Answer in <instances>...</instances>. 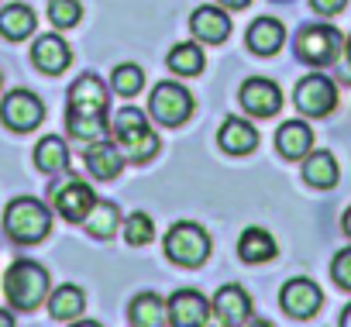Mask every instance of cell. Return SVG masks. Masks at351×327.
I'll return each mask as SVG.
<instances>
[{"label": "cell", "instance_id": "cell-1", "mask_svg": "<svg viewBox=\"0 0 351 327\" xmlns=\"http://www.w3.org/2000/svg\"><path fill=\"white\" fill-rule=\"evenodd\" d=\"M110 134H114V145L121 148V155L131 158V162H148V158L158 155V134L148 128V121L138 107L117 110Z\"/></svg>", "mask_w": 351, "mask_h": 327}, {"label": "cell", "instance_id": "cell-12", "mask_svg": "<svg viewBox=\"0 0 351 327\" xmlns=\"http://www.w3.org/2000/svg\"><path fill=\"white\" fill-rule=\"evenodd\" d=\"M107 100H110V90L104 86V80L93 76V73H86V76H80L69 86V107H66V114H107Z\"/></svg>", "mask_w": 351, "mask_h": 327}, {"label": "cell", "instance_id": "cell-18", "mask_svg": "<svg viewBox=\"0 0 351 327\" xmlns=\"http://www.w3.org/2000/svg\"><path fill=\"white\" fill-rule=\"evenodd\" d=\"M282 42H286V28H282V21H276V18H258V21H252V28H248V35H245V45H248L255 56H276V52L282 49Z\"/></svg>", "mask_w": 351, "mask_h": 327}, {"label": "cell", "instance_id": "cell-14", "mask_svg": "<svg viewBox=\"0 0 351 327\" xmlns=\"http://www.w3.org/2000/svg\"><path fill=\"white\" fill-rule=\"evenodd\" d=\"M279 303H282V310H286L289 317L306 320V317H313V313L320 310L324 293H320V286H317L313 279H289V282L282 286V293H279Z\"/></svg>", "mask_w": 351, "mask_h": 327}, {"label": "cell", "instance_id": "cell-27", "mask_svg": "<svg viewBox=\"0 0 351 327\" xmlns=\"http://www.w3.org/2000/svg\"><path fill=\"white\" fill-rule=\"evenodd\" d=\"M66 128L76 141L90 145V141H100L104 134H110V124H107V114H66Z\"/></svg>", "mask_w": 351, "mask_h": 327}, {"label": "cell", "instance_id": "cell-33", "mask_svg": "<svg viewBox=\"0 0 351 327\" xmlns=\"http://www.w3.org/2000/svg\"><path fill=\"white\" fill-rule=\"evenodd\" d=\"M330 276H334V282H337L341 289H351V248H344V252L334 255V262H330Z\"/></svg>", "mask_w": 351, "mask_h": 327}, {"label": "cell", "instance_id": "cell-25", "mask_svg": "<svg viewBox=\"0 0 351 327\" xmlns=\"http://www.w3.org/2000/svg\"><path fill=\"white\" fill-rule=\"evenodd\" d=\"M83 228H86V234H93V238H100V241L114 238L117 228H121V210H117V204H110V200H97L93 210L83 217Z\"/></svg>", "mask_w": 351, "mask_h": 327}, {"label": "cell", "instance_id": "cell-34", "mask_svg": "<svg viewBox=\"0 0 351 327\" xmlns=\"http://www.w3.org/2000/svg\"><path fill=\"white\" fill-rule=\"evenodd\" d=\"M310 8L317 11V14H341L344 8H348V0H310Z\"/></svg>", "mask_w": 351, "mask_h": 327}, {"label": "cell", "instance_id": "cell-19", "mask_svg": "<svg viewBox=\"0 0 351 327\" xmlns=\"http://www.w3.org/2000/svg\"><path fill=\"white\" fill-rule=\"evenodd\" d=\"M217 141H221V148H224L228 155H248V152H255V145H258V131H255L245 117H228V121L221 124Z\"/></svg>", "mask_w": 351, "mask_h": 327}, {"label": "cell", "instance_id": "cell-39", "mask_svg": "<svg viewBox=\"0 0 351 327\" xmlns=\"http://www.w3.org/2000/svg\"><path fill=\"white\" fill-rule=\"evenodd\" d=\"M341 224H344V234H351V207L344 210V221H341Z\"/></svg>", "mask_w": 351, "mask_h": 327}, {"label": "cell", "instance_id": "cell-4", "mask_svg": "<svg viewBox=\"0 0 351 327\" xmlns=\"http://www.w3.org/2000/svg\"><path fill=\"white\" fill-rule=\"evenodd\" d=\"M207 255H210V234L200 224L180 221L169 228V234H165V258L169 262L183 265V269H197L207 262Z\"/></svg>", "mask_w": 351, "mask_h": 327}, {"label": "cell", "instance_id": "cell-3", "mask_svg": "<svg viewBox=\"0 0 351 327\" xmlns=\"http://www.w3.org/2000/svg\"><path fill=\"white\" fill-rule=\"evenodd\" d=\"M4 296L14 310H35L49 296V272L32 258H18L4 276Z\"/></svg>", "mask_w": 351, "mask_h": 327}, {"label": "cell", "instance_id": "cell-22", "mask_svg": "<svg viewBox=\"0 0 351 327\" xmlns=\"http://www.w3.org/2000/svg\"><path fill=\"white\" fill-rule=\"evenodd\" d=\"M86 310V293L76 282H62L56 286V293L49 296V313L56 320H76Z\"/></svg>", "mask_w": 351, "mask_h": 327}, {"label": "cell", "instance_id": "cell-17", "mask_svg": "<svg viewBox=\"0 0 351 327\" xmlns=\"http://www.w3.org/2000/svg\"><path fill=\"white\" fill-rule=\"evenodd\" d=\"M190 28L200 42L207 45H221L228 35H231V18L224 8H197L193 18H190Z\"/></svg>", "mask_w": 351, "mask_h": 327}, {"label": "cell", "instance_id": "cell-5", "mask_svg": "<svg viewBox=\"0 0 351 327\" xmlns=\"http://www.w3.org/2000/svg\"><path fill=\"white\" fill-rule=\"evenodd\" d=\"M49 197H52L56 214H59L62 221H69V224H83V217H86V214L93 210V204H97V193H93L80 176H69V173H59V176H56Z\"/></svg>", "mask_w": 351, "mask_h": 327}, {"label": "cell", "instance_id": "cell-9", "mask_svg": "<svg viewBox=\"0 0 351 327\" xmlns=\"http://www.w3.org/2000/svg\"><path fill=\"white\" fill-rule=\"evenodd\" d=\"M45 117V104L32 90H11L0 104V121L11 131H35Z\"/></svg>", "mask_w": 351, "mask_h": 327}, {"label": "cell", "instance_id": "cell-31", "mask_svg": "<svg viewBox=\"0 0 351 327\" xmlns=\"http://www.w3.org/2000/svg\"><path fill=\"white\" fill-rule=\"evenodd\" d=\"M110 83H114V93H121V97H134V93L145 86V73H141L138 62H121V66L114 69Z\"/></svg>", "mask_w": 351, "mask_h": 327}, {"label": "cell", "instance_id": "cell-30", "mask_svg": "<svg viewBox=\"0 0 351 327\" xmlns=\"http://www.w3.org/2000/svg\"><path fill=\"white\" fill-rule=\"evenodd\" d=\"M121 228H124V238H128L131 248H141V245H148V241L155 238V224H152V217L141 214V210L128 214V217L121 221Z\"/></svg>", "mask_w": 351, "mask_h": 327}, {"label": "cell", "instance_id": "cell-35", "mask_svg": "<svg viewBox=\"0 0 351 327\" xmlns=\"http://www.w3.org/2000/svg\"><path fill=\"white\" fill-rule=\"evenodd\" d=\"M217 4H221V8H231V11H238V8H248L252 0H217Z\"/></svg>", "mask_w": 351, "mask_h": 327}, {"label": "cell", "instance_id": "cell-42", "mask_svg": "<svg viewBox=\"0 0 351 327\" xmlns=\"http://www.w3.org/2000/svg\"><path fill=\"white\" fill-rule=\"evenodd\" d=\"M0 83H4V76H0Z\"/></svg>", "mask_w": 351, "mask_h": 327}, {"label": "cell", "instance_id": "cell-13", "mask_svg": "<svg viewBox=\"0 0 351 327\" xmlns=\"http://www.w3.org/2000/svg\"><path fill=\"white\" fill-rule=\"evenodd\" d=\"M210 313L221 320V327H238L252 317V296L245 293V286L238 282H228L214 293V303H210Z\"/></svg>", "mask_w": 351, "mask_h": 327}, {"label": "cell", "instance_id": "cell-32", "mask_svg": "<svg viewBox=\"0 0 351 327\" xmlns=\"http://www.w3.org/2000/svg\"><path fill=\"white\" fill-rule=\"evenodd\" d=\"M80 18H83L80 0H49V21L56 28H76Z\"/></svg>", "mask_w": 351, "mask_h": 327}, {"label": "cell", "instance_id": "cell-29", "mask_svg": "<svg viewBox=\"0 0 351 327\" xmlns=\"http://www.w3.org/2000/svg\"><path fill=\"white\" fill-rule=\"evenodd\" d=\"M165 62H169L172 73H180V76H200V73H204V52H200V45H193V42L176 45Z\"/></svg>", "mask_w": 351, "mask_h": 327}, {"label": "cell", "instance_id": "cell-10", "mask_svg": "<svg viewBox=\"0 0 351 327\" xmlns=\"http://www.w3.org/2000/svg\"><path fill=\"white\" fill-rule=\"evenodd\" d=\"M169 324L172 327H207L210 320V303L197 289H176L165 303Z\"/></svg>", "mask_w": 351, "mask_h": 327}, {"label": "cell", "instance_id": "cell-36", "mask_svg": "<svg viewBox=\"0 0 351 327\" xmlns=\"http://www.w3.org/2000/svg\"><path fill=\"white\" fill-rule=\"evenodd\" d=\"M238 327H272L269 320H262V317H248L245 324H238Z\"/></svg>", "mask_w": 351, "mask_h": 327}, {"label": "cell", "instance_id": "cell-11", "mask_svg": "<svg viewBox=\"0 0 351 327\" xmlns=\"http://www.w3.org/2000/svg\"><path fill=\"white\" fill-rule=\"evenodd\" d=\"M238 100H241V107H245L252 117H272V114H279V107H282V93H279V86H276L272 80H265V76H252V80H245Z\"/></svg>", "mask_w": 351, "mask_h": 327}, {"label": "cell", "instance_id": "cell-21", "mask_svg": "<svg viewBox=\"0 0 351 327\" xmlns=\"http://www.w3.org/2000/svg\"><path fill=\"white\" fill-rule=\"evenodd\" d=\"M35 166H38V173H49V176L66 173L69 169V145L59 134H45L35 145Z\"/></svg>", "mask_w": 351, "mask_h": 327}, {"label": "cell", "instance_id": "cell-40", "mask_svg": "<svg viewBox=\"0 0 351 327\" xmlns=\"http://www.w3.org/2000/svg\"><path fill=\"white\" fill-rule=\"evenodd\" d=\"M73 327H104V324H97V320H76Z\"/></svg>", "mask_w": 351, "mask_h": 327}, {"label": "cell", "instance_id": "cell-2", "mask_svg": "<svg viewBox=\"0 0 351 327\" xmlns=\"http://www.w3.org/2000/svg\"><path fill=\"white\" fill-rule=\"evenodd\" d=\"M4 231L18 245H38L52 231V210L35 197H14L4 210Z\"/></svg>", "mask_w": 351, "mask_h": 327}, {"label": "cell", "instance_id": "cell-28", "mask_svg": "<svg viewBox=\"0 0 351 327\" xmlns=\"http://www.w3.org/2000/svg\"><path fill=\"white\" fill-rule=\"evenodd\" d=\"M238 255L245 262H269L276 255V238L265 228H248L238 241Z\"/></svg>", "mask_w": 351, "mask_h": 327}, {"label": "cell", "instance_id": "cell-15", "mask_svg": "<svg viewBox=\"0 0 351 327\" xmlns=\"http://www.w3.org/2000/svg\"><path fill=\"white\" fill-rule=\"evenodd\" d=\"M83 162H86V169H90L97 180H117V173H121V166H124V155H121V148H117L110 138H100V141H90V145H86Z\"/></svg>", "mask_w": 351, "mask_h": 327}, {"label": "cell", "instance_id": "cell-37", "mask_svg": "<svg viewBox=\"0 0 351 327\" xmlns=\"http://www.w3.org/2000/svg\"><path fill=\"white\" fill-rule=\"evenodd\" d=\"M0 327H14V317L8 310H0Z\"/></svg>", "mask_w": 351, "mask_h": 327}, {"label": "cell", "instance_id": "cell-6", "mask_svg": "<svg viewBox=\"0 0 351 327\" xmlns=\"http://www.w3.org/2000/svg\"><path fill=\"white\" fill-rule=\"evenodd\" d=\"M148 110L162 128H180L193 114V93L183 83H158L148 97Z\"/></svg>", "mask_w": 351, "mask_h": 327}, {"label": "cell", "instance_id": "cell-41", "mask_svg": "<svg viewBox=\"0 0 351 327\" xmlns=\"http://www.w3.org/2000/svg\"><path fill=\"white\" fill-rule=\"evenodd\" d=\"M344 56H348V66H351V38H348V45H344Z\"/></svg>", "mask_w": 351, "mask_h": 327}, {"label": "cell", "instance_id": "cell-26", "mask_svg": "<svg viewBox=\"0 0 351 327\" xmlns=\"http://www.w3.org/2000/svg\"><path fill=\"white\" fill-rule=\"evenodd\" d=\"M0 35L11 42H25L28 35H35V11L25 4H11L0 11Z\"/></svg>", "mask_w": 351, "mask_h": 327}, {"label": "cell", "instance_id": "cell-23", "mask_svg": "<svg viewBox=\"0 0 351 327\" xmlns=\"http://www.w3.org/2000/svg\"><path fill=\"white\" fill-rule=\"evenodd\" d=\"M128 320H131L134 327H165L169 313H165L162 296H155V293H138V296L131 300V306H128Z\"/></svg>", "mask_w": 351, "mask_h": 327}, {"label": "cell", "instance_id": "cell-24", "mask_svg": "<svg viewBox=\"0 0 351 327\" xmlns=\"http://www.w3.org/2000/svg\"><path fill=\"white\" fill-rule=\"evenodd\" d=\"M303 180L317 190H330L337 183V158L330 152H306L303 162Z\"/></svg>", "mask_w": 351, "mask_h": 327}, {"label": "cell", "instance_id": "cell-38", "mask_svg": "<svg viewBox=\"0 0 351 327\" xmlns=\"http://www.w3.org/2000/svg\"><path fill=\"white\" fill-rule=\"evenodd\" d=\"M341 327H351V303H348L344 313H341Z\"/></svg>", "mask_w": 351, "mask_h": 327}, {"label": "cell", "instance_id": "cell-8", "mask_svg": "<svg viewBox=\"0 0 351 327\" xmlns=\"http://www.w3.org/2000/svg\"><path fill=\"white\" fill-rule=\"evenodd\" d=\"M293 104H296V110L306 114V117H324V114H330L334 104H337V86H334L327 76H320V73L303 76V80L296 83Z\"/></svg>", "mask_w": 351, "mask_h": 327}, {"label": "cell", "instance_id": "cell-16", "mask_svg": "<svg viewBox=\"0 0 351 327\" xmlns=\"http://www.w3.org/2000/svg\"><path fill=\"white\" fill-rule=\"evenodd\" d=\"M69 59H73V52H69V45H66L59 35H42V38H35V45H32V62H35L42 73H49V76L66 73Z\"/></svg>", "mask_w": 351, "mask_h": 327}, {"label": "cell", "instance_id": "cell-7", "mask_svg": "<svg viewBox=\"0 0 351 327\" xmlns=\"http://www.w3.org/2000/svg\"><path fill=\"white\" fill-rule=\"evenodd\" d=\"M341 52V32L330 25H306L296 35V56L310 66H330Z\"/></svg>", "mask_w": 351, "mask_h": 327}, {"label": "cell", "instance_id": "cell-20", "mask_svg": "<svg viewBox=\"0 0 351 327\" xmlns=\"http://www.w3.org/2000/svg\"><path fill=\"white\" fill-rule=\"evenodd\" d=\"M276 148L282 158H303L313 148V131L306 121H286L276 131Z\"/></svg>", "mask_w": 351, "mask_h": 327}]
</instances>
